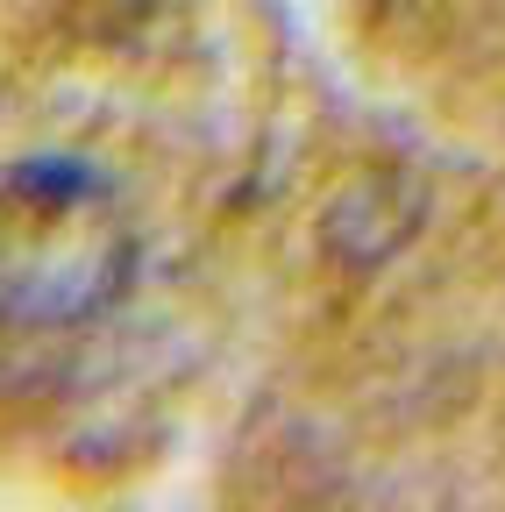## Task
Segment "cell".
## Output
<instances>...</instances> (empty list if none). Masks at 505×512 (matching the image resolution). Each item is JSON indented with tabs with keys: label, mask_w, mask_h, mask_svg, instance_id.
<instances>
[{
	"label": "cell",
	"mask_w": 505,
	"mask_h": 512,
	"mask_svg": "<svg viewBox=\"0 0 505 512\" xmlns=\"http://www.w3.org/2000/svg\"><path fill=\"white\" fill-rule=\"evenodd\" d=\"M129 228L86 164H15L0 185V299L22 320H86L129 278Z\"/></svg>",
	"instance_id": "cell-1"
}]
</instances>
